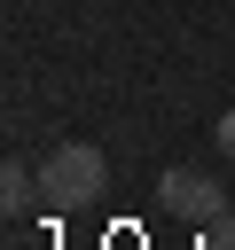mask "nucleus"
Segmentation results:
<instances>
[{
    "label": "nucleus",
    "mask_w": 235,
    "mask_h": 250,
    "mask_svg": "<svg viewBox=\"0 0 235 250\" xmlns=\"http://www.w3.org/2000/svg\"><path fill=\"white\" fill-rule=\"evenodd\" d=\"M102 188H110V156L94 141H63L39 156V203L47 211H86Z\"/></svg>",
    "instance_id": "obj_1"
},
{
    "label": "nucleus",
    "mask_w": 235,
    "mask_h": 250,
    "mask_svg": "<svg viewBox=\"0 0 235 250\" xmlns=\"http://www.w3.org/2000/svg\"><path fill=\"white\" fill-rule=\"evenodd\" d=\"M157 203H164L172 219H188V227H212V219H227V188H219L212 172H196V164H172V172L157 180Z\"/></svg>",
    "instance_id": "obj_2"
},
{
    "label": "nucleus",
    "mask_w": 235,
    "mask_h": 250,
    "mask_svg": "<svg viewBox=\"0 0 235 250\" xmlns=\"http://www.w3.org/2000/svg\"><path fill=\"white\" fill-rule=\"evenodd\" d=\"M0 203H8L16 219H24V211L39 203V164H24V156H8V164H0Z\"/></svg>",
    "instance_id": "obj_3"
},
{
    "label": "nucleus",
    "mask_w": 235,
    "mask_h": 250,
    "mask_svg": "<svg viewBox=\"0 0 235 250\" xmlns=\"http://www.w3.org/2000/svg\"><path fill=\"white\" fill-rule=\"evenodd\" d=\"M204 250H235V227H227V219H212V227H204Z\"/></svg>",
    "instance_id": "obj_4"
},
{
    "label": "nucleus",
    "mask_w": 235,
    "mask_h": 250,
    "mask_svg": "<svg viewBox=\"0 0 235 250\" xmlns=\"http://www.w3.org/2000/svg\"><path fill=\"white\" fill-rule=\"evenodd\" d=\"M212 133H219V148H227V156H235V109H227V117H219V125H212Z\"/></svg>",
    "instance_id": "obj_5"
}]
</instances>
